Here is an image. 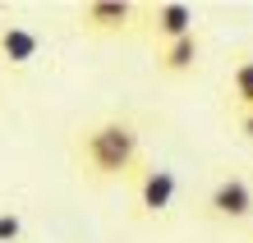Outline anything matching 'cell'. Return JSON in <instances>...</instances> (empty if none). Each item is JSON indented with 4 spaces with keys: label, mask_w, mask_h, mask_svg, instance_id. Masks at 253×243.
I'll return each mask as SVG.
<instances>
[{
    "label": "cell",
    "mask_w": 253,
    "mask_h": 243,
    "mask_svg": "<svg viewBox=\"0 0 253 243\" xmlns=\"http://www.w3.org/2000/svg\"><path fill=\"white\" fill-rule=\"evenodd\" d=\"M143 129L133 115H101L74 133V170L83 184L92 188H111V184H129L143 165Z\"/></svg>",
    "instance_id": "1"
},
{
    "label": "cell",
    "mask_w": 253,
    "mask_h": 243,
    "mask_svg": "<svg viewBox=\"0 0 253 243\" xmlns=\"http://www.w3.org/2000/svg\"><path fill=\"white\" fill-rule=\"evenodd\" d=\"M203 220L221 230H249L253 225V174L244 170H221L203 193Z\"/></svg>",
    "instance_id": "2"
},
{
    "label": "cell",
    "mask_w": 253,
    "mask_h": 243,
    "mask_svg": "<svg viewBox=\"0 0 253 243\" xmlns=\"http://www.w3.org/2000/svg\"><path fill=\"white\" fill-rule=\"evenodd\" d=\"M129 197H133V216L138 220H161L170 216L180 202V174L166 161H143L138 174L129 179Z\"/></svg>",
    "instance_id": "3"
},
{
    "label": "cell",
    "mask_w": 253,
    "mask_h": 243,
    "mask_svg": "<svg viewBox=\"0 0 253 243\" xmlns=\"http://www.w3.org/2000/svg\"><path fill=\"white\" fill-rule=\"evenodd\" d=\"M138 14L143 5H133V0H87L74 9V23L83 37L115 41V37H138Z\"/></svg>",
    "instance_id": "4"
},
{
    "label": "cell",
    "mask_w": 253,
    "mask_h": 243,
    "mask_svg": "<svg viewBox=\"0 0 253 243\" xmlns=\"http://www.w3.org/2000/svg\"><path fill=\"white\" fill-rule=\"evenodd\" d=\"M189 33H198V14H193V5H184V0H161V5H143L138 14V37L147 41V46H170V41H180Z\"/></svg>",
    "instance_id": "5"
},
{
    "label": "cell",
    "mask_w": 253,
    "mask_h": 243,
    "mask_svg": "<svg viewBox=\"0 0 253 243\" xmlns=\"http://www.w3.org/2000/svg\"><path fill=\"white\" fill-rule=\"evenodd\" d=\"M42 51H46V41H42L37 28H28L19 19H0V69H5V73L37 69Z\"/></svg>",
    "instance_id": "6"
},
{
    "label": "cell",
    "mask_w": 253,
    "mask_h": 243,
    "mask_svg": "<svg viewBox=\"0 0 253 243\" xmlns=\"http://www.w3.org/2000/svg\"><path fill=\"white\" fill-rule=\"evenodd\" d=\"M203 33H189L180 41H170V46H157L152 51V69L161 73V78H193L203 65Z\"/></svg>",
    "instance_id": "7"
},
{
    "label": "cell",
    "mask_w": 253,
    "mask_h": 243,
    "mask_svg": "<svg viewBox=\"0 0 253 243\" xmlns=\"http://www.w3.org/2000/svg\"><path fill=\"white\" fill-rule=\"evenodd\" d=\"M226 101H230V115L253 110V55H240L226 73Z\"/></svg>",
    "instance_id": "8"
},
{
    "label": "cell",
    "mask_w": 253,
    "mask_h": 243,
    "mask_svg": "<svg viewBox=\"0 0 253 243\" xmlns=\"http://www.w3.org/2000/svg\"><path fill=\"white\" fill-rule=\"evenodd\" d=\"M0 243H28V220L19 207H0Z\"/></svg>",
    "instance_id": "9"
},
{
    "label": "cell",
    "mask_w": 253,
    "mask_h": 243,
    "mask_svg": "<svg viewBox=\"0 0 253 243\" xmlns=\"http://www.w3.org/2000/svg\"><path fill=\"white\" fill-rule=\"evenodd\" d=\"M249 234H253V225H249Z\"/></svg>",
    "instance_id": "10"
}]
</instances>
